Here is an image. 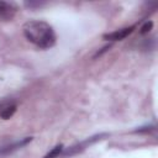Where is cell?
Segmentation results:
<instances>
[{
	"label": "cell",
	"mask_w": 158,
	"mask_h": 158,
	"mask_svg": "<svg viewBox=\"0 0 158 158\" xmlns=\"http://www.w3.org/2000/svg\"><path fill=\"white\" fill-rule=\"evenodd\" d=\"M22 31L27 41L41 49H49L57 42V36L53 27L46 21L30 20L23 23Z\"/></svg>",
	"instance_id": "6da1fadb"
},
{
	"label": "cell",
	"mask_w": 158,
	"mask_h": 158,
	"mask_svg": "<svg viewBox=\"0 0 158 158\" xmlns=\"http://www.w3.org/2000/svg\"><path fill=\"white\" fill-rule=\"evenodd\" d=\"M17 12V6L14 2L10 1H2L0 0V20L2 21H10L15 17Z\"/></svg>",
	"instance_id": "7a4b0ae2"
},
{
	"label": "cell",
	"mask_w": 158,
	"mask_h": 158,
	"mask_svg": "<svg viewBox=\"0 0 158 158\" xmlns=\"http://www.w3.org/2000/svg\"><path fill=\"white\" fill-rule=\"evenodd\" d=\"M102 136H105V135H100V136H95V137L88 138V139H85L84 142H81V143H79V144L73 146V147H70L69 149H65V151L63 152V157H68V156L75 154V153H78V152H81V151H83V149H85L88 146H90V144H91V143H94L95 141L100 139Z\"/></svg>",
	"instance_id": "3957f363"
},
{
	"label": "cell",
	"mask_w": 158,
	"mask_h": 158,
	"mask_svg": "<svg viewBox=\"0 0 158 158\" xmlns=\"http://www.w3.org/2000/svg\"><path fill=\"white\" fill-rule=\"evenodd\" d=\"M133 28H135V26H130V27H125V28H121V30H116L114 32L105 33L104 38L107 40V41H121L123 38H126L133 31Z\"/></svg>",
	"instance_id": "277c9868"
},
{
	"label": "cell",
	"mask_w": 158,
	"mask_h": 158,
	"mask_svg": "<svg viewBox=\"0 0 158 158\" xmlns=\"http://www.w3.org/2000/svg\"><path fill=\"white\" fill-rule=\"evenodd\" d=\"M31 141H32V137H25L23 139H20V141H17V142H15V143H12V144L1 147V148H0V156H6V154H9V153H12V152L17 151L19 148L26 146V144H27L28 142H31Z\"/></svg>",
	"instance_id": "5b68a950"
},
{
	"label": "cell",
	"mask_w": 158,
	"mask_h": 158,
	"mask_svg": "<svg viewBox=\"0 0 158 158\" xmlns=\"http://www.w3.org/2000/svg\"><path fill=\"white\" fill-rule=\"evenodd\" d=\"M16 111V105L15 104H10V105H6L4 106L1 110H0V117L4 118V120H7L10 118Z\"/></svg>",
	"instance_id": "8992f818"
},
{
	"label": "cell",
	"mask_w": 158,
	"mask_h": 158,
	"mask_svg": "<svg viewBox=\"0 0 158 158\" xmlns=\"http://www.w3.org/2000/svg\"><path fill=\"white\" fill-rule=\"evenodd\" d=\"M62 151H63V144H59V146H56L53 149H51L43 158H57V157H59V154L62 153Z\"/></svg>",
	"instance_id": "52a82bcc"
},
{
	"label": "cell",
	"mask_w": 158,
	"mask_h": 158,
	"mask_svg": "<svg viewBox=\"0 0 158 158\" xmlns=\"http://www.w3.org/2000/svg\"><path fill=\"white\" fill-rule=\"evenodd\" d=\"M152 26H153V22L152 21H147L142 27H141V31H139V33L141 35H144V33H147V32H149V30L152 28Z\"/></svg>",
	"instance_id": "ba28073f"
},
{
	"label": "cell",
	"mask_w": 158,
	"mask_h": 158,
	"mask_svg": "<svg viewBox=\"0 0 158 158\" xmlns=\"http://www.w3.org/2000/svg\"><path fill=\"white\" fill-rule=\"evenodd\" d=\"M0 107H1V106H0Z\"/></svg>",
	"instance_id": "9c48e42d"
}]
</instances>
